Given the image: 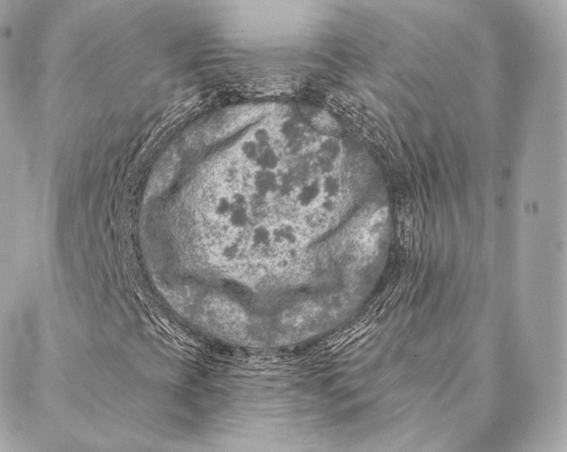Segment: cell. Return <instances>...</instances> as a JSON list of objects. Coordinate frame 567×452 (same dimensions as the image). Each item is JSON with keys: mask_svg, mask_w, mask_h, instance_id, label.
I'll list each match as a JSON object with an SVG mask.
<instances>
[{"mask_svg": "<svg viewBox=\"0 0 567 452\" xmlns=\"http://www.w3.org/2000/svg\"><path fill=\"white\" fill-rule=\"evenodd\" d=\"M202 319L207 327L221 335L238 333L244 322L242 311L227 298L208 296L204 303Z\"/></svg>", "mask_w": 567, "mask_h": 452, "instance_id": "1", "label": "cell"}, {"mask_svg": "<svg viewBox=\"0 0 567 452\" xmlns=\"http://www.w3.org/2000/svg\"><path fill=\"white\" fill-rule=\"evenodd\" d=\"M263 112V108L255 105L233 107L218 113L206 126L209 140L225 137L244 126Z\"/></svg>", "mask_w": 567, "mask_h": 452, "instance_id": "2", "label": "cell"}, {"mask_svg": "<svg viewBox=\"0 0 567 452\" xmlns=\"http://www.w3.org/2000/svg\"><path fill=\"white\" fill-rule=\"evenodd\" d=\"M175 154L174 152H168L161 159L151 182L152 191H160L170 181L176 167Z\"/></svg>", "mask_w": 567, "mask_h": 452, "instance_id": "3", "label": "cell"}]
</instances>
